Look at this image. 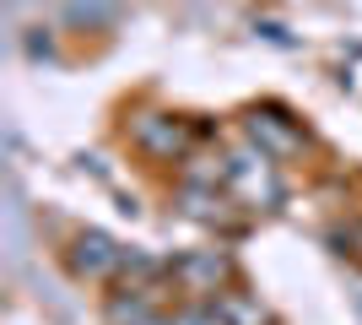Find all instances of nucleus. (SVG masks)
<instances>
[{
  "mask_svg": "<svg viewBox=\"0 0 362 325\" xmlns=\"http://www.w3.org/2000/svg\"><path fill=\"white\" fill-rule=\"evenodd\" d=\"M227 190L238 195L249 212H276L281 206V179H276V157H265L259 147L227 157Z\"/></svg>",
  "mask_w": 362,
  "mask_h": 325,
  "instance_id": "obj_1",
  "label": "nucleus"
},
{
  "mask_svg": "<svg viewBox=\"0 0 362 325\" xmlns=\"http://www.w3.org/2000/svg\"><path fill=\"white\" fill-rule=\"evenodd\" d=\"M124 255H130V249H119L108 233L87 228L71 244V271H76V277H87V282H108V277H119V271H124Z\"/></svg>",
  "mask_w": 362,
  "mask_h": 325,
  "instance_id": "obj_4",
  "label": "nucleus"
},
{
  "mask_svg": "<svg viewBox=\"0 0 362 325\" xmlns=\"http://www.w3.org/2000/svg\"><path fill=\"white\" fill-rule=\"evenodd\" d=\"M179 212L195 217V222H211V228H227V201L216 190H200V185H179Z\"/></svg>",
  "mask_w": 362,
  "mask_h": 325,
  "instance_id": "obj_7",
  "label": "nucleus"
},
{
  "mask_svg": "<svg viewBox=\"0 0 362 325\" xmlns=\"http://www.w3.org/2000/svg\"><path fill=\"white\" fill-rule=\"evenodd\" d=\"M136 147L151 157H163V163H173V157L189 152V125L173 120V114H141L136 120Z\"/></svg>",
  "mask_w": 362,
  "mask_h": 325,
  "instance_id": "obj_5",
  "label": "nucleus"
},
{
  "mask_svg": "<svg viewBox=\"0 0 362 325\" xmlns=\"http://www.w3.org/2000/svg\"><path fill=\"white\" fill-rule=\"evenodd\" d=\"M168 277L189 293H222V287H233V261L222 249H195V255H179L168 266Z\"/></svg>",
  "mask_w": 362,
  "mask_h": 325,
  "instance_id": "obj_3",
  "label": "nucleus"
},
{
  "mask_svg": "<svg viewBox=\"0 0 362 325\" xmlns=\"http://www.w3.org/2000/svg\"><path fill=\"white\" fill-rule=\"evenodd\" d=\"M168 325H222L211 309H179V314H168Z\"/></svg>",
  "mask_w": 362,
  "mask_h": 325,
  "instance_id": "obj_8",
  "label": "nucleus"
},
{
  "mask_svg": "<svg viewBox=\"0 0 362 325\" xmlns=\"http://www.w3.org/2000/svg\"><path fill=\"white\" fill-rule=\"evenodd\" d=\"M211 314H216L222 325H276V314L265 309V304H259V293H249V287H238V282L216 293Z\"/></svg>",
  "mask_w": 362,
  "mask_h": 325,
  "instance_id": "obj_6",
  "label": "nucleus"
},
{
  "mask_svg": "<svg viewBox=\"0 0 362 325\" xmlns=\"http://www.w3.org/2000/svg\"><path fill=\"white\" fill-rule=\"evenodd\" d=\"M243 136H249V147H259L265 157H298L303 147H308V136L298 130V120L281 114V108H249V114H243Z\"/></svg>",
  "mask_w": 362,
  "mask_h": 325,
  "instance_id": "obj_2",
  "label": "nucleus"
}]
</instances>
